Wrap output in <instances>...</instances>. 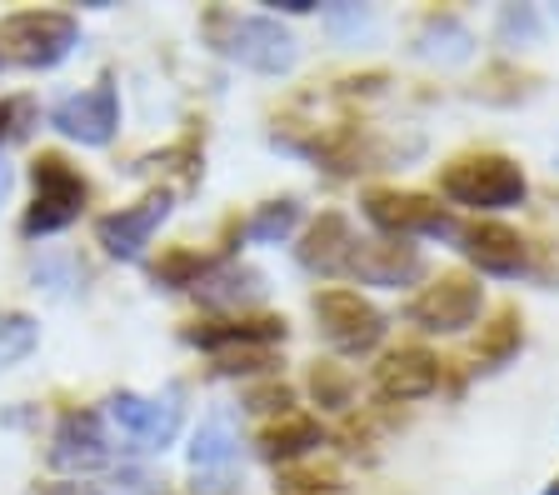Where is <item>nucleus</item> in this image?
Masks as SVG:
<instances>
[{
	"instance_id": "8",
	"label": "nucleus",
	"mask_w": 559,
	"mask_h": 495,
	"mask_svg": "<svg viewBox=\"0 0 559 495\" xmlns=\"http://www.w3.org/2000/svg\"><path fill=\"white\" fill-rule=\"evenodd\" d=\"M365 215L395 240L405 236H454V221L425 196H405V190H374L365 196Z\"/></svg>"
},
{
	"instance_id": "9",
	"label": "nucleus",
	"mask_w": 559,
	"mask_h": 495,
	"mask_svg": "<svg viewBox=\"0 0 559 495\" xmlns=\"http://www.w3.org/2000/svg\"><path fill=\"white\" fill-rule=\"evenodd\" d=\"M165 215H170V190H151L145 201L126 205V211L105 215L100 225H95V236H100V246L110 250V256L120 260H135L140 250L151 246V236L165 225Z\"/></svg>"
},
{
	"instance_id": "5",
	"label": "nucleus",
	"mask_w": 559,
	"mask_h": 495,
	"mask_svg": "<svg viewBox=\"0 0 559 495\" xmlns=\"http://www.w3.org/2000/svg\"><path fill=\"white\" fill-rule=\"evenodd\" d=\"M314 320H320V335L345 355L374 351L384 335V316L355 291H320L314 295Z\"/></svg>"
},
{
	"instance_id": "27",
	"label": "nucleus",
	"mask_w": 559,
	"mask_h": 495,
	"mask_svg": "<svg viewBox=\"0 0 559 495\" xmlns=\"http://www.w3.org/2000/svg\"><path fill=\"white\" fill-rule=\"evenodd\" d=\"M250 405H255V411H285V405H290V390H285V386L255 390V396H250Z\"/></svg>"
},
{
	"instance_id": "12",
	"label": "nucleus",
	"mask_w": 559,
	"mask_h": 495,
	"mask_svg": "<svg viewBox=\"0 0 559 495\" xmlns=\"http://www.w3.org/2000/svg\"><path fill=\"white\" fill-rule=\"evenodd\" d=\"M235 460H240V436L225 415H210L200 421L195 440H190V471L195 481H205V491H225L235 475Z\"/></svg>"
},
{
	"instance_id": "6",
	"label": "nucleus",
	"mask_w": 559,
	"mask_h": 495,
	"mask_svg": "<svg viewBox=\"0 0 559 495\" xmlns=\"http://www.w3.org/2000/svg\"><path fill=\"white\" fill-rule=\"evenodd\" d=\"M110 421L140 450H165L175 440V431H180V401H175V390L155 396V401L151 396H135V390H120V396H110Z\"/></svg>"
},
{
	"instance_id": "20",
	"label": "nucleus",
	"mask_w": 559,
	"mask_h": 495,
	"mask_svg": "<svg viewBox=\"0 0 559 495\" xmlns=\"http://www.w3.org/2000/svg\"><path fill=\"white\" fill-rule=\"evenodd\" d=\"M469 50H475V36H469L454 15H435V21L419 31V56L425 60H444V66H454V60H465Z\"/></svg>"
},
{
	"instance_id": "3",
	"label": "nucleus",
	"mask_w": 559,
	"mask_h": 495,
	"mask_svg": "<svg viewBox=\"0 0 559 495\" xmlns=\"http://www.w3.org/2000/svg\"><path fill=\"white\" fill-rule=\"evenodd\" d=\"M31 180H35V205L25 211V236H56L85 211L81 170L66 165L60 155H35Z\"/></svg>"
},
{
	"instance_id": "14",
	"label": "nucleus",
	"mask_w": 559,
	"mask_h": 495,
	"mask_svg": "<svg viewBox=\"0 0 559 495\" xmlns=\"http://www.w3.org/2000/svg\"><path fill=\"white\" fill-rule=\"evenodd\" d=\"M275 341H285V320L260 316V320H225V326L190 330V345L215 355H240V351H270Z\"/></svg>"
},
{
	"instance_id": "13",
	"label": "nucleus",
	"mask_w": 559,
	"mask_h": 495,
	"mask_svg": "<svg viewBox=\"0 0 559 495\" xmlns=\"http://www.w3.org/2000/svg\"><path fill=\"white\" fill-rule=\"evenodd\" d=\"M345 271L360 275L365 285H405L419 275V250L405 240H355Z\"/></svg>"
},
{
	"instance_id": "22",
	"label": "nucleus",
	"mask_w": 559,
	"mask_h": 495,
	"mask_svg": "<svg viewBox=\"0 0 559 495\" xmlns=\"http://www.w3.org/2000/svg\"><path fill=\"white\" fill-rule=\"evenodd\" d=\"M295 221H300V205L295 201H270V205H260V215L250 221V240L275 246V240H285L295 231Z\"/></svg>"
},
{
	"instance_id": "15",
	"label": "nucleus",
	"mask_w": 559,
	"mask_h": 495,
	"mask_svg": "<svg viewBox=\"0 0 559 495\" xmlns=\"http://www.w3.org/2000/svg\"><path fill=\"white\" fill-rule=\"evenodd\" d=\"M440 386V361L425 351H395L380 366V390L390 401H419Z\"/></svg>"
},
{
	"instance_id": "1",
	"label": "nucleus",
	"mask_w": 559,
	"mask_h": 495,
	"mask_svg": "<svg viewBox=\"0 0 559 495\" xmlns=\"http://www.w3.org/2000/svg\"><path fill=\"white\" fill-rule=\"evenodd\" d=\"M210 31V46L230 56L235 66L245 71H260V75H285L300 60V46L275 15H230V11H215L205 21Z\"/></svg>"
},
{
	"instance_id": "10",
	"label": "nucleus",
	"mask_w": 559,
	"mask_h": 495,
	"mask_svg": "<svg viewBox=\"0 0 559 495\" xmlns=\"http://www.w3.org/2000/svg\"><path fill=\"white\" fill-rule=\"evenodd\" d=\"M475 316H479V285L465 281V275H444L425 295H415V306H409V320L425 330H465Z\"/></svg>"
},
{
	"instance_id": "11",
	"label": "nucleus",
	"mask_w": 559,
	"mask_h": 495,
	"mask_svg": "<svg viewBox=\"0 0 559 495\" xmlns=\"http://www.w3.org/2000/svg\"><path fill=\"white\" fill-rule=\"evenodd\" d=\"M110 450H105V431L95 411H66L50 436V465L56 471H95L105 465Z\"/></svg>"
},
{
	"instance_id": "25",
	"label": "nucleus",
	"mask_w": 559,
	"mask_h": 495,
	"mask_svg": "<svg viewBox=\"0 0 559 495\" xmlns=\"http://www.w3.org/2000/svg\"><path fill=\"white\" fill-rule=\"evenodd\" d=\"M514 345H520V326H514V316L504 310V316L495 320V330H489V341L479 345V355H485V361H504Z\"/></svg>"
},
{
	"instance_id": "4",
	"label": "nucleus",
	"mask_w": 559,
	"mask_h": 495,
	"mask_svg": "<svg viewBox=\"0 0 559 495\" xmlns=\"http://www.w3.org/2000/svg\"><path fill=\"white\" fill-rule=\"evenodd\" d=\"M444 196L475 211H504L524 201V176L504 155H465L444 170Z\"/></svg>"
},
{
	"instance_id": "29",
	"label": "nucleus",
	"mask_w": 559,
	"mask_h": 495,
	"mask_svg": "<svg viewBox=\"0 0 559 495\" xmlns=\"http://www.w3.org/2000/svg\"><path fill=\"white\" fill-rule=\"evenodd\" d=\"M46 495H100L95 485H50Z\"/></svg>"
},
{
	"instance_id": "18",
	"label": "nucleus",
	"mask_w": 559,
	"mask_h": 495,
	"mask_svg": "<svg viewBox=\"0 0 559 495\" xmlns=\"http://www.w3.org/2000/svg\"><path fill=\"white\" fill-rule=\"evenodd\" d=\"M349 246H355V236H349L345 215L330 211V215H320V221L310 225V236H305V246H300V266H310V271H320V275L345 271Z\"/></svg>"
},
{
	"instance_id": "16",
	"label": "nucleus",
	"mask_w": 559,
	"mask_h": 495,
	"mask_svg": "<svg viewBox=\"0 0 559 495\" xmlns=\"http://www.w3.org/2000/svg\"><path fill=\"white\" fill-rule=\"evenodd\" d=\"M195 295L215 310H245L265 295V275L250 271V266H215V271L200 275Z\"/></svg>"
},
{
	"instance_id": "31",
	"label": "nucleus",
	"mask_w": 559,
	"mask_h": 495,
	"mask_svg": "<svg viewBox=\"0 0 559 495\" xmlns=\"http://www.w3.org/2000/svg\"><path fill=\"white\" fill-rule=\"evenodd\" d=\"M545 495H559V481H555V485H549V491H545Z\"/></svg>"
},
{
	"instance_id": "28",
	"label": "nucleus",
	"mask_w": 559,
	"mask_h": 495,
	"mask_svg": "<svg viewBox=\"0 0 559 495\" xmlns=\"http://www.w3.org/2000/svg\"><path fill=\"white\" fill-rule=\"evenodd\" d=\"M5 135H15V106L0 101V141H5Z\"/></svg>"
},
{
	"instance_id": "19",
	"label": "nucleus",
	"mask_w": 559,
	"mask_h": 495,
	"mask_svg": "<svg viewBox=\"0 0 559 495\" xmlns=\"http://www.w3.org/2000/svg\"><path fill=\"white\" fill-rule=\"evenodd\" d=\"M314 446H320V421H310V415H280V425H270L260 436L265 460H295Z\"/></svg>"
},
{
	"instance_id": "17",
	"label": "nucleus",
	"mask_w": 559,
	"mask_h": 495,
	"mask_svg": "<svg viewBox=\"0 0 559 495\" xmlns=\"http://www.w3.org/2000/svg\"><path fill=\"white\" fill-rule=\"evenodd\" d=\"M465 256L489 275H514L524 266V240L504 225H475L465 231Z\"/></svg>"
},
{
	"instance_id": "2",
	"label": "nucleus",
	"mask_w": 559,
	"mask_h": 495,
	"mask_svg": "<svg viewBox=\"0 0 559 495\" xmlns=\"http://www.w3.org/2000/svg\"><path fill=\"white\" fill-rule=\"evenodd\" d=\"M81 25L66 11H15L0 21V66L21 71H50L75 50Z\"/></svg>"
},
{
	"instance_id": "30",
	"label": "nucleus",
	"mask_w": 559,
	"mask_h": 495,
	"mask_svg": "<svg viewBox=\"0 0 559 495\" xmlns=\"http://www.w3.org/2000/svg\"><path fill=\"white\" fill-rule=\"evenodd\" d=\"M5 196H11V165L0 161V201H5Z\"/></svg>"
},
{
	"instance_id": "7",
	"label": "nucleus",
	"mask_w": 559,
	"mask_h": 495,
	"mask_svg": "<svg viewBox=\"0 0 559 495\" xmlns=\"http://www.w3.org/2000/svg\"><path fill=\"white\" fill-rule=\"evenodd\" d=\"M50 126H56L60 135H70V141H81V145H105L120 126L116 85L100 81L81 95H66V101L50 110Z\"/></svg>"
},
{
	"instance_id": "24",
	"label": "nucleus",
	"mask_w": 559,
	"mask_h": 495,
	"mask_svg": "<svg viewBox=\"0 0 559 495\" xmlns=\"http://www.w3.org/2000/svg\"><path fill=\"white\" fill-rule=\"evenodd\" d=\"M310 390H314V401L320 405H345L349 401V376H340L335 366H314Z\"/></svg>"
},
{
	"instance_id": "23",
	"label": "nucleus",
	"mask_w": 559,
	"mask_h": 495,
	"mask_svg": "<svg viewBox=\"0 0 559 495\" xmlns=\"http://www.w3.org/2000/svg\"><path fill=\"white\" fill-rule=\"evenodd\" d=\"M205 271H210V266L200 256H190V250H175L160 271H155V281H165V285H200V275H205Z\"/></svg>"
},
{
	"instance_id": "21",
	"label": "nucleus",
	"mask_w": 559,
	"mask_h": 495,
	"mask_svg": "<svg viewBox=\"0 0 559 495\" xmlns=\"http://www.w3.org/2000/svg\"><path fill=\"white\" fill-rule=\"evenodd\" d=\"M35 341H40V326L25 310H0V370L25 361L35 351Z\"/></svg>"
},
{
	"instance_id": "26",
	"label": "nucleus",
	"mask_w": 559,
	"mask_h": 495,
	"mask_svg": "<svg viewBox=\"0 0 559 495\" xmlns=\"http://www.w3.org/2000/svg\"><path fill=\"white\" fill-rule=\"evenodd\" d=\"M280 495H340V485L330 475H285Z\"/></svg>"
}]
</instances>
